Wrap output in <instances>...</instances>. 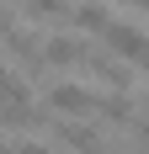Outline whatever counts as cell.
Returning a JSON list of instances; mask_svg holds the SVG:
<instances>
[{"label":"cell","mask_w":149,"mask_h":154,"mask_svg":"<svg viewBox=\"0 0 149 154\" xmlns=\"http://www.w3.org/2000/svg\"><path fill=\"white\" fill-rule=\"evenodd\" d=\"M16 154H59L53 143H16Z\"/></svg>","instance_id":"9c48e42d"},{"label":"cell","mask_w":149,"mask_h":154,"mask_svg":"<svg viewBox=\"0 0 149 154\" xmlns=\"http://www.w3.org/2000/svg\"><path fill=\"white\" fill-rule=\"evenodd\" d=\"M27 5V21H69V0H21Z\"/></svg>","instance_id":"ba28073f"},{"label":"cell","mask_w":149,"mask_h":154,"mask_svg":"<svg viewBox=\"0 0 149 154\" xmlns=\"http://www.w3.org/2000/svg\"><path fill=\"white\" fill-rule=\"evenodd\" d=\"M0 80H5V59H0Z\"/></svg>","instance_id":"5bb4252c"},{"label":"cell","mask_w":149,"mask_h":154,"mask_svg":"<svg viewBox=\"0 0 149 154\" xmlns=\"http://www.w3.org/2000/svg\"><path fill=\"white\" fill-rule=\"evenodd\" d=\"M90 101H96V91L80 85V80H48V91H43V106L53 117H85Z\"/></svg>","instance_id":"6da1fadb"},{"label":"cell","mask_w":149,"mask_h":154,"mask_svg":"<svg viewBox=\"0 0 149 154\" xmlns=\"http://www.w3.org/2000/svg\"><path fill=\"white\" fill-rule=\"evenodd\" d=\"M90 112H96L106 128H128V122H133V101H128V91H96Z\"/></svg>","instance_id":"8992f818"},{"label":"cell","mask_w":149,"mask_h":154,"mask_svg":"<svg viewBox=\"0 0 149 154\" xmlns=\"http://www.w3.org/2000/svg\"><path fill=\"white\" fill-rule=\"evenodd\" d=\"M96 154H112V149H96Z\"/></svg>","instance_id":"9a60e30c"},{"label":"cell","mask_w":149,"mask_h":154,"mask_svg":"<svg viewBox=\"0 0 149 154\" xmlns=\"http://www.w3.org/2000/svg\"><path fill=\"white\" fill-rule=\"evenodd\" d=\"M101 43H106V53H112V59H122V64H138L149 53V37L138 27H128V21H112V27L101 32Z\"/></svg>","instance_id":"3957f363"},{"label":"cell","mask_w":149,"mask_h":154,"mask_svg":"<svg viewBox=\"0 0 149 154\" xmlns=\"http://www.w3.org/2000/svg\"><path fill=\"white\" fill-rule=\"evenodd\" d=\"M133 5H144V16H149V0H133Z\"/></svg>","instance_id":"7c38bea8"},{"label":"cell","mask_w":149,"mask_h":154,"mask_svg":"<svg viewBox=\"0 0 149 154\" xmlns=\"http://www.w3.org/2000/svg\"><path fill=\"white\" fill-rule=\"evenodd\" d=\"M69 21H74V32H80V37H85V32H96V37H101V32L112 27V11H106L101 0H80V5L69 11Z\"/></svg>","instance_id":"52a82bcc"},{"label":"cell","mask_w":149,"mask_h":154,"mask_svg":"<svg viewBox=\"0 0 149 154\" xmlns=\"http://www.w3.org/2000/svg\"><path fill=\"white\" fill-rule=\"evenodd\" d=\"M16 21H11V11H5V5H0V37H5V32H11Z\"/></svg>","instance_id":"30bf717a"},{"label":"cell","mask_w":149,"mask_h":154,"mask_svg":"<svg viewBox=\"0 0 149 154\" xmlns=\"http://www.w3.org/2000/svg\"><path fill=\"white\" fill-rule=\"evenodd\" d=\"M0 154H16V149H11V143H5V138H0Z\"/></svg>","instance_id":"8fae6325"},{"label":"cell","mask_w":149,"mask_h":154,"mask_svg":"<svg viewBox=\"0 0 149 154\" xmlns=\"http://www.w3.org/2000/svg\"><path fill=\"white\" fill-rule=\"evenodd\" d=\"M85 37L80 32H53V37H43V64L48 69H74V64H85Z\"/></svg>","instance_id":"277c9868"},{"label":"cell","mask_w":149,"mask_h":154,"mask_svg":"<svg viewBox=\"0 0 149 154\" xmlns=\"http://www.w3.org/2000/svg\"><path fill=\"white\" fill-rule=\"evenodd\" d=\"M122 5H133V0H122Z\"/></svg>","instance_id":"2e32d148"},{"label":"cell","mask_w":149,"mask_h":154,"mask_svg":"<svg viewBox=\"0 0 149 154\" xmlns=\"http://www.w3.org/2000/svg\"><path fill=\"white\" fill-rule=\"evenodd\" d=\"M85 75L96 85H106V91H128L133 85V69L122 59H112V53H85Z\"/></svg>","instance_id":"5b68a950"},{"label":"cell","mask_w":149,"mask_h":154,"mask_svg":"<svg viewBox=\"0 0 149 154\" xmlns=\"http://www.w3.org/2000/svg\"><path fill=\"white\" fill-rule=\"evenodd\" d=\"M138 64H144V75H149V53H144V59H138Z\"/></svg>","instance_id":"4fadbf2b"},{"label":"cell","mask_w":149,"mask_h":154,"mask_svg":"<svg viewBox=\"0 0 149 154\" xmlns=\"http://www.w3.org/2000/svg\"><path fill=\"white\" fill-rule=\"evenodd\" d=\"M48 138H53V149H69V154H96V149H106L101 133H96L90 122H74V117H53Z\"/></svg>","instance_id":"7a4b0ae2"}]
</instances>
